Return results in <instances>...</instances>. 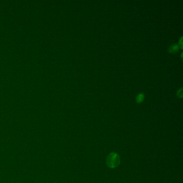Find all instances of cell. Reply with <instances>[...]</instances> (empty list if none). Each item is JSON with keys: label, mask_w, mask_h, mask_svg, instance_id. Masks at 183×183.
<instances>
[{"label": "cell", "mask_w": 183, "mask_h": 183, "mask_svg": "<svg viewBox=\"0 0 183 183\" xmlns=\"http://www.w3.org/2000/svg\"><path fill=\"white\" fill-rule=\"evenodd\" d=\"M120 163V158L116 153H112L108 155L107 158V164L110 168H116Z\"/></svg>", "instance_id": "1"}, {"label": "cell", "mask_w": 183, "mask_h": 183, "mask_svg": "<svg viewBox=\"0 0 183 183\" xmlns=\"http://www.w3.org/2000/svg\"><path fill=\"white\" fill-rule=\"evenodd\" d=\"M179 46L177 44H173L168 48V51L170 53H175L179 50Z\"/></svg>", "instance_id": "2"}, {"label": "cell", "mask_w": 183, "mask_h": 183, "mask_svg": "<svg viewBox=\"0 0 183 183\" xmlns=\"http://www.w3.org/2000/svg\"><path fill=\"white\" fill-rule=\"evenodd\" d=\"M145 95L143 93H140L137 95L136 97V101L138 103H140L143 101L145 99Z\"/></svg>", "instance_id": "3"}, {"label": "cell", "mask_w": 183, "mask_h": 183, "mask_svg": "<svg viewBox=\"0 0 183 183\" xmlns=\"http://www.w3.org/2000/svg\"><path fill=\"white\" fill-rule=\"evenodd\" d=\"M177 96L179 97V98H182L183 97V88H180L178 89L177 92Z\"/></svg>", "instance_id": "4"}, {"label": "cell", "mask_w": 183, "mask_h": 183, "mask_svg": "<svg viewBox=\"0 0 183 183\" xmlns=\"http://www.w3.org/2000/svg\"><path fill=\"white\" fill-rule=\"evenodd\" d=\"M178 45L181 48H183V37H181V38L179 39V44Z\"/></svg>", "instance_id": "5"}]
</instances>
